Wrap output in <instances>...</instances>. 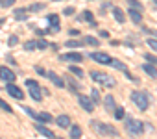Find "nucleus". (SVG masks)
<instances>
[{
	"instance_id": "f257e3e1",
	"label": "nucleus",
	"mask_w": 157,
	"mask_h": 139,
	"mask_svg": "<svg viewBox=\"0 0 157 139\" xmlns=\"http://www.w3.org/2000/svg\"><path fill=\"white\" fill-rule=\"evenodd\" d=\"M91 128L94 130V133H98L102 137H118V130L115 126H111V124H105V122H100V121H93Z\"/></svg>"
},
{
	"instance_id": "f03ea898",
	"label": "nucleus",
	"mask_w": 157,
	"mask_h": 139,
	"mask_svg": "<svg viewBox=\"0 0 157 139\" xmlns=\"http://www.w3.org/2000/svg\"><path fill=\"white\" fill-rule=\"evenodd\" d=\"M131 100H133L135 106H137L139 109H142V111H146L148 106H150V97H148L146 93H142V91H131Z\"/></svg>"
},
{
	"instance_id": "7ed1b4c3",
	"label": "nucleus",
	"mask_w": 157,
	"mask_h": 139,
	"mask_svg": "<svg viewBox=\"0 0 157 139\" xmlns=\"http://www.w3.org/2000/svg\"><path fill=\"white\" fill-rule=\"evenodd\" d=\"M126 130H128V133H131V135H140V133L144 132V122L129 117L128 122H126Z\"/></svg>"
},
{
	"instance_id": "20e7f679",
	"label": "nucleus",
	"mask_w": 157,
	"mask_h": 139,
	"mask_svg": "<svg viewBox=\"0 0 157 139\" xmlns=\"http://www.w3.org/2000/svg\"><path fill=\"white\" fill-rule=\"evenodd\" d=\"M91 78H93L94 82L105 85V87H113V85H115V80H113L109 74H102V73H98V71H93V73H91Z\"/></svg>"
},
{
	"instance_id": "39448f33",
	"label": "nucleus",
	"mask_w": 157,
	"mask_h": 139,
	"mask_svg": "<svg viewBox=\"0 0 157 139\" xmlns=\"http://www.w3.org/2000/svg\"><path fill=\"white\" fill-rule=\"evenodd\" d=\"M26 87H28V93H30V97L33 98V100H41L43 98V95H41V85L35 82V80H26Z\"/></svg>"
},
{
	"instance_id": "423d86ee",
	"label": "nucleus",
	"mask_w": 157,
	"mask_h": 139,
	"mask_svg": "<svg viewBox=\"0 0 157 139\" xmlns=\"http://www.w3.org/2000/svg\"><path fill=\"white\" fill-rule=\"evenodd\" d=\"M46 19H48V24H50V28H48V34H57V32L61 30V24H59V17L52 13V15H48Z\"/></svg>"
},
{
	"instance_id": "0eeeda50",
	"label": "nucleus",
	"mask_w": 157,
	"mask_h": 139,
	"mask_svg": "<svg viewBox=\"0 0 157 139\" xmlns=\"http://www.w3.org/2000/svg\"><path fill=\"white\" fill-rule=\"evenodd\" d=\"M59 58H61V61H74V63H82V61H83V54H80V52H68V54H61Z\"/></svg>"
},
{
	"instance_id": "6e6552de",
	"label": "nucleus",
	"mask_w": 157,
	"mask_h": 139,
	"mask_svg": "<svg viewBox=\"0 0 157 139\" xmlns=\"http://www.w3.org/2000/svg\"><path fill=\"white\" fill-rule=\"evenodd\" d=\"M6 91L13 97V98H19V100H22L24 98V93L21 91V87H17L13 82H8V85H6Z\"/></svg>"
},
{
	"instance_id": "1a4fd4ad",
	"label": "nucleus",
	"mask_w": 157,
	"mask_h": 139,
	"mask_svg": "<svg viewBox=\"0 0 157 139\" xmlns=\"http://www.w3.org/2000/svg\"><path fill=\"white\" fill-rule=\"evenodd\" d=\"M78 100H80L82 108H83L87 113H93V111H94V102H93L91 98H87L85 95H80V97H78Z\"/></svg>"
},
{
	"instance_id": "9d476101",
	"label": "nucleus",
	"mask_w": 157,
	"mask_h": 139,
	"mask_svg": "<svg viewBox=\"0 0 157 139\" xmlns=\"http://www.w3.org/2000/svg\"><path fill=\"white\" fill-rule=\"evenodd\" d=\"M0 80H4V82H15L17 76L13 71H10L8 67H0Z\"/></svg>"
},
{
	"instance_id": "9b49d317",
	"label": "nucleus",
	"mask_w": 157,
	"mask_h": 139,
	"mask_svg": "<svg viewBox=\"0 0 157 139\" xmlns=\"http://www.w3.org/2000/svg\"><path fill=\"white\" fill-rule=\"evenodd\" d=\"M91 58H93L94 61L102 63V65H109V63H111V56H109V54H105V52H93V54H91Z\"/></svg>"
},
{
	"instance_id": "f8f14e48",
	"label": "nucleus",
	"mask_w": 157,
	"mask_h": 139,
	"mask_svg": "<svg viewBox=\"0 0 157 139\" xmlns=\"http://www.w3.org/2000/svg\"><path fill=\"white\" fill-rule=\"evenodd\" d=\"M35 130L41 133V135H44V137H48V139H54L56 137V133L50 130V128H46L44 124H41V122H35Z\"/></svg>"
},
{
	"instance_id": "ddd939ff",
	"label": "nucleus",
	"mask_w": 157,
	"mask_h": 139,
	"mask_svg": "<svg viewBox=\"0 0 157 139\" xmlns=\"http://www.w3.org/2000/svg\"><path fill=\"white\" fill-rule=\"evenodd\" d=\"M46 76L50 78V82H52L54 85H57V87H63V85H65V80H63L61 76H57L56 73H46Z\"/></svg>"
},
{
	"instance_id": "4468645a",
	"label": "nucleus",
	"mask_w": 157,
	"mask_h": 139,
	"mask_svg": "<svg viewBox=\"0 0 157 139\" xmlns=\"http://www.w3.org/2000/svg\"><path fill=\"white\" fill-rule=\"evenodd\" d=\"M128 15H129V19L135 22V24H140L142 22V17H140V11H137V10H133V8H129V11H128Z\"/></svg>"
},
{
	"instance_id": "2eb2a0df",
	"label": "nucleus",
	"mask_w": 157,
	"mask_h": 139,
	"mask_svg": "<svg viewBox=\"0 0 157 139\" xmlns=\"http://www.w3.org/2000/svg\"><path fill=\"white\" fill-rule=\"evenodd\" d=\"M56 122H57L59 128H68V126H70V117H68V115H59V117L56 119Z\"/></svg>"
},
{
	"instance_id": "dca6fc26",
	"label": "nucleus",
	"mask_w": 157,
	"mask_h": 139,
	"mask_svg": "<svg viewBox=\"0 0 157 139\" xmlns=\"http://www.w3.org/2000/svg\"><path fill=\"white\" fill-rule=\"evenodd\" d=\"M78 21H82V22H91L94 26V19H93V11H83L80 13V17H78Z\"/></svg>"
},
{
	"instance_id": "f3484780",
	"label": "nucleus",
	"mask_w": 157,
	"mask_h": 139,
	"mask_svg": "<svg viewBox=\"0 0 157 139\" xmlns=\"http://www.w3.org/2000/svg\"><path fill=\"white\" fill-rule=\"evenodd\" d=\"M142 71H144L146 74H150L151 78H157V69H155L153 65H150V63H144V65H142Z\"/></svg>"
},
{
	"instance_id": "a211bd4d",
	"label": "nucleus",
	"mask_w": 157,
	"mask_h": 139,
	"mask_svg": "<svg viewBox=\"0 0 157 139\" xmlns=\"http://www.w3.org/2000/svg\"><path fill=\"white\" fill-rule=\"evenodd\" d=\"M13 17H15L17 21H26V19H28V10H24V8L15 10V11H13Z\"/></svg>"
},
{
	"instance_id": "6ab92c4d",
	"label": "nucleus",
	"mask_w": 157,
	"mask_h": 139,
	"mask_svg": "<svg viewBox=\"0 0 157 139\" xmlns=\"http://www.w3.org/2000/svg\"><path fill=\"white\" fill-rule=\"evenodd\" d=\"M113 17H115L117 22H120V24L126 21V15H124V11H122L120 8H113Z\"/></svg>"
},
{
	"instance_id": "aec40b11",
	"label": "nucleus",
	"mask_w": 157,
	"mask_h": 139,
	"mask_svg": "<svg viewBox=\"0 0 157 139\" xmlns=\"http://www.w3.org/2000/svg\"><path fill=\"white\" fill-rule=\"evenodd\" d=\"M35 119H37V121H41V122H52V121H54V117H52L50 113H46V111L37 113V115H35Z\"/></svg>"
},
{
	"instance_id": "412c9836",
	"label": "nucleus",
	"mask_w": 157,
	"mask_h": 139,
	"mask_svg": "<svg viewBox=\"0 0 157 139\" xmlns=\"http://www.w3.org/2000/svg\"><path fill=\"white\" fill-rule=\"evenodd\" d=\"M104 106H105V109H107V111H113V109H115V100H113V95H107V97L104 98Z\"/></svg>"
},
{
	"instance_id": "4be33fe9",
	"label": "nucleus",
	"mask_w": 157,
	"mask_h": 139,
	"mask_svg": "<svg viewBox=\"0 0 157 139\" xmlns=\"http://www.w3.org/2000/svg\"><path fill=\"white\" fill-rule=\"evenodd\" d=\"M68 128H70V137H74V139H80L82 137V128L80 126L74 124V126H68Z\"/></svg>"
},
{
	"instance_id": "5701e85b",
	"label": "nucleus",
	"mask_w": 157,
	"mask_h": 139,
	"mask_svg": "<svg viewBox=\"0 0 157 139\" xmlns=\"http://www.w3.org/2000/svg\"><path fill=\"white\" fill-rule=\"evenodd\" d=\"M109 65H111V67H115V69H118V71H122V73H124V71H128V67H126L122 61H118V59H113V58H111V63H109Z\"/></svg>"
},
{
	"instance_id": "b1692460",
	"label": "nucleus",
	"mask_w": 157,
	"mask_h": 139,
	"mask_svg": "<svg viewBox=\"0 0 157 139\" xmlns=\"http://www.w3.org/2000/svg\"><path fill=\"white\" fill-rule=\"evenodd\" d=\"M83 45H91V46H98V45H100V41H98L96 37H91V35H87V37L83 39Z\"/></svg>"
},
{
	"instance_id": "393cba45",
	"label": "nucleus",
	"mask_w": 157,
	"mask_h": 139,
	"mask_svg": "<svg viewBox=\"0 0 157 139\" xmlns=\"http://www.w3.org/2000/svg\"><path fill=\"white\" fill-rule=\"evenodd\" d=\"M91 98H93L94 104H102V98H100V91L98 89H93L91 91Z\"/></svg>"
},
{
	"instance_id": "a878e982",
	"label": "nucleus",
	"mask_w": 157,
	"mask_h": 139,
	"mask_svg": "<svg viewBox=\"0 0 157 139\" xmlns=\"http://www.w3.org/2000/svg\"><path fill=\"white\" fill-rule=\"evenodd\" d=\"M68 71H70L72 74H76L78 78H82V76H83V71H82L80 67H72V65H70V67H68Z\"/></svg>"
},
{
	"instance_id": "bb28decb",
	"label": "nucleus",
	"mask_w": 157,
	"mask_h": 139,
	"mask_svg": "<svg viewBox=\"0 0 157 139\" xmlns=\"http://www.w3.org/2000/svg\"><path fill=\"white\" fill-rule=\"evenodd\" d=\"M82 45H83V41H72V39L65 43V46H68V48H78V46H82Z\"/></svg>"
},
{
	"instance_id": "cd10ccee",
	"label": "nucleus",
	"mask_w": 157,
	"mask_h": 139,
	"mask_svg": "<svg viewBox=\"0 0 157 139\" xmlns=\"http://www.w3.org/2000/svg\"><path fill=\"white\" fill-rule=\"evenodd\" d=\"M24 48L26 50H37V41H26L24 43Z\"/></svg>"
},
{
	"instance_id": "c85d7f7f",
	"label": "nucleus",
	"mask_w": 157,
	"mask_h": 139,
	"mask_svg": "<svg viewBox=\"0 0 157 139\" xmlns=\"http://www.w3.org/2000/svg\"><path fill=\"white\" fill-rule=\"evenodd\" d=\"M129 8H133L137 11H142V4H139V0H129Z\"/></svg>"
},
{
	"instance_id": "c756f323",
	"label": "nucleus",
	"mask_w": 157,
	"mask_h": 139,
	"mask_svg": "<svg viewBox=\"0 0 157 139\" xmlns=\"http://www.w3.org/2000/svg\"><path fill=\"white\" fill-rule=\"evenodd\" d=\"M0 108H2L4 111H8V113H11V111H13V108H11L6 100H2V98H0Z\"/></svg>"
},
{
	"instance_id": "7c9ffc66",
	"label": "nucleus",
	"mask_w": 157,
	"mask_h": 139,
	"mask_svg": "<svg viewBox=\"0 0 157 139\" xmlns=\"http://www.w3.org/2000/svg\"><path fill=\"white\" fill-rule=\"evenodd\" d=\"M41 10H44V4H33V6L28 8V11H33V13H37V11H41Z\"/></svg>"
},
{
	"instance_id": "2f4dec72",
	"label": "nucleus",
	"mask_w": 157,
	"mask_h": 139,
	"mask_svg": "<svg viewBox=\"0 0 157 139\" xmlns=\"http://www.w3.org/2000/svg\"><path fill=\"white\" fill-rule=\"evenodd\" d=\"M113 113H115V117H117V119H122V117H124V108H120V106L117 108V106H115Z\"/></svg>"
},
{
	"instance_id": "473e14b6",
	"label": "nucleus",
	"mask_w": 157,
	"mask_h": 139,
	"mask_svg": "<svg viewBox=\"0 0 157 139\" xmlns=\"http://www.w3.org/2000/svg\"><path fill=\"white\" fill-rule=\"evenodd\" d=\"M146 45H148L151 50H155V52H157V39H148V41H146Z\"/></svg>"
},
{
	"instance_id": "72a5a7b5",
	"label": "nucleus",
	"mask_w": 157,
	"mask_h": 139,
	"mask_svg": "<svg viewBox=\"0 0 157 139\" xmlns=\"http://www.w3.org/2000/svg\"><path fill=\"white\" fill-rule=\"evenodd\" d=\"M17 43H19V37H17V35H11V37L8 39V45H10V46H15Z\"/></svg>"
},
{
	"instance_id": "f704fd0d",
	"label": "nucleus",
	"mask_w": 157,
	"mask_h": 139,
	"mask_svg": "<svg viewBox=\"0 0 157 139\" xmlns=\"http://www.w3.org/2000/svg\"><path fill=\"white\" fill-rule=\"evenodd\" d=\"M146 61H150L151 65H155V67H157V58H155V56H151V54H146Z\"/></svg>"
},
{
	"instance_id": "c9c22d12",
	"label": "nucleus",
	"mask_w": 157,
	"mask_h": 139,
	"mask_svg": "<svg viewBox=\"0 0 157 139\" xmlns=\"http://www.w3.org/2000/svg\"><path fill=\"white\" fill-rule=\"evenodd\" d=\"M46 46H50V43H46L44 39H43V41H37V48H41V50H43V48H46Z\"/></svg>"
},
{
	"instance_id": "e433bc0d",
	"label": "nucleus",
	"mask_w": 157,
	"mask_h": 139,
	"mask_svg": "<svg viewBox=\"0 0 157 139\" xmlns=\"http://www.w3.org/2000/svg\"><path fill=\"white\" fill-rule=\"evenodd\" d=\"M15 4V0H4V2H2V8H11Z\"/></svg>"
},
{
	"instance_id": "4c0bfd02",
	"label": "nucleus",
	"mask_w": 157,
	"mask_h": 139,
	"mask_svg": "<svg viewBox=\"0 0 157 139\" xmlns=\"http://www.w3.org/2000/svg\"><path fill=\"white\" fill-rule=\"evenodd\" d=\"M24 111H26V113H28V115H30V117H33V119H35V115H37V113H35V111H33V109H32V108H28V106H26V108H24Z\"/></svg>"
},
{
	"instance_id": "58836bf2",
	"label": "nucleus",
	"mask_w": 157,
	"mask_h": 139,
	"mask_svg": "<svg viewBox=\"0 0 157 139\" xmlns=\"http://www.w3.org/2000/svg\"><path fill=\"white\" fill-rule=\"evenodd\" d=\"M35 71H37L41 76H44V74H46V71H44V69H41V67H35Z\"/></svg>"
},
{
	"instance_id": "ea45409f",
	"label": "nucleus",
	"mask_w": 157,
	"mask_h": 139,
	"mask_svg": "<svg viewBox=\"0 0 157 139\" xmlns=\"http://www.w3.org/2000/svg\"><path fill=\"white\" fill-rule=\"evenodd\" d=\"M63 13H65V15H72V13H74V8H67Z\"/></svg>"
},
{
	"instance_id": "a19ab883",
	"label": "nucleus",
	"mask_w": 157,
	"mask_h": 139,
	"mask_svg": "<svg viewBox=\"0 0 157 139\" xmlns=\"http://www.w3.org/2000/svg\"><path fill=\"white\" fill-rule=\"evenodd\" d=\"M46 34H48V30H37V35H41V37L46 35Z\"/></svg>"
},
{
	"instance_id": "79ce46f5",
	"label": "nucleus",
	"mask_w": 157,
	"mask_h": 139,
	"mask_svg": "<svg viewBox=\"0 0 157 139\" xmlns=\"http://www.w3.org/2000/svg\"><path fill=\"white\" fill-rule=\"evenodd\" d=\"M100 35H102L104 39H107V37H109V32H105V30H102V32H100Z\"/></svg>"
},
{
	"instance_id": "37998d69",
	"label": "nucleus",
	"mask_w": 157,
	"mask_h": 139,
	"mask_svg": "<svg viewBox=\"0 0 157 139\" xmlns=\"http://www.w3.org/2000/svg\"><path fill=\"white\" fill-rule=\"evenodd\" d=\"M68 34H70V35H72V37H76V35H80V32H78V30H70V32H68Z\"/></svg>"
},
{
	"instance_id": "c03bdc74",
	"label": "nucleus",
	"mask_w": 157,
	"mask_h": 139,
	"mask_svg": "<svg viewBox=\"0 0 157 139\" xmlns=\"http://www.w3.org/2000/svg\"><path fill=\"white\" fill-rule=\"evenodd\" d=\"M155 4H157V0H155Z\"/></svg>"
}]
</instances>
